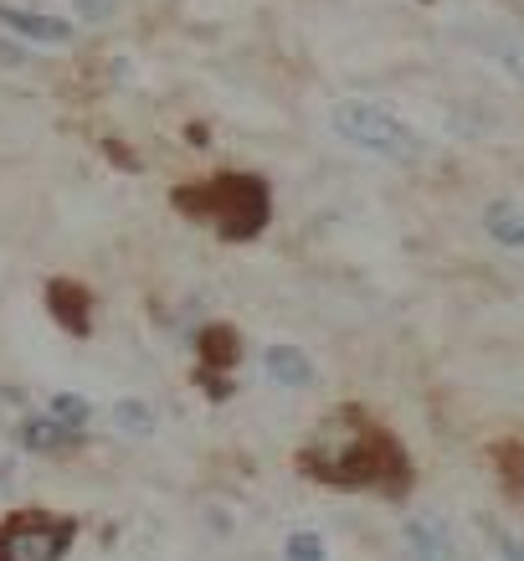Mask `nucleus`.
Wrapping results in <instances>:
<instances>
[{
  "instance_id": "f257e3e1",
  "label": "nucleus",
  "mask_w": 524,
  "mask_h": 561,
  "mask_svg": "<svg viewBox=\"0 0 524 561\" xmlns=\"http://www.w3.org/2000/svg\"><path fill=\"white\" fill-rule=\"evenodd\" d=\"M299 469L335 490H375L386 500H401L411 490V459L386 427L365 412L345 408L319 427V438L299 454Z\"/></svg>"
},
{
  "instance_id": "f03ea898",
  "label": "nucleus",
  "mask_w": 524,
  "mask_h": 561,
  "mask_svg": "<svg viewBox=\"0 0 524 561\" xmlns=\"http://www.w3.org/2000/svg\"><path fill=\"white\" fill-rule=\"evenodd\" d=\"M175 206H181L190 221H206V227H217L226 242L257 238V232L268 227V217H272L268 181H257V175H242V171L211 175V181H201V186H181V191H175Z\"/></svg>"
},
{
  "instance_id": "7ed1b4c3",
  "label": "nucleus",
  "mask_w": 524,
  "mask_h": 561,
  "mask_svg": "<svg viewBox=\"0 0 524 561\" xmlns=\"http://www.w3.org/2000/svg\"><path fill=\"white\" fill-rule=\"evenodd\" d=\"M335 135L345 145H356L365 154H381V160H396V165H417L427 154V139L401 119V114H391L386 103H371V99H345L335 103Z\"/></svg>"
},
{
  "instance_id": "20e7f679",
  "label": "nucleus",
  "mask_w": 524,
  "mask_h": 561,
  "mask_svg": "<svg viewBox=\"0 0 524 561\" xmlns=\"http://www.w3.org/2000/svg\"><path fill=\"white\" fill-rule=\"evenodd\" d=\"M68 546H72V520L16 515L11 526H0V561H62Z\"/></svg>"
},
{
  "instance_id": "39448f33",
  "label": "nucleus",
  "mask_w": 524,
  "mask_h": 561,
  "mask_svg": "<svg viewBox=\"0 0 524 561\" xmlns=\"http://www.w3.org/2000/svg\"><path fill=\"white\" fill-rule=\"evenodd\" d=\"M401 546L406 561H457V536L442 515H406Z\"/></svg>"
},
{
  "instance_id": "423d86ee",
  "label": "nucleus",
  "mask_w": 524,
  "mask_h": 561,
  "mask_svg": "<svg viewBox=\"0 0 524 561\" xmlns=\"http://www.w3.org/2000/svg\"><path fill=\"white\" fill-rule=\"evenodd\" d=\"M237 356H242L237 335L226 324H206L201 330V387L211 397H226V371L237 366Z\"/></svg>"
},
{
  "instance_id": "0eeeda50",
  "label": "nucleus",
  "mask_w": 524,
  "mask_h": 561,
  "mask_svg": "<svg viewBox=\"0 0 524 561\" xmlns=\"http://www.w3.org/2000/svg\"><path fill=\"white\" fill-rule=\"evenodd\" d=\"M0 26H5V32H16V36H26V42H47V47L72 42L68 21L47 16V11H32V5H0Z\"/></svg>"
},
{
  "instance_id": "6e6552de",
  "label": "nucleus",
  "mask_w": 524,
  "mask_h": 561,
  "mask_svg": "<svg viewBox=\"0 0 524 561\" xmlns=\"http://www.w3.org/2000/svg\"><path fill=\"white\" fill-rule=\"evenodd\" d=\"M263 376L283 391H308L314 387V360L299 345H268L263 351Z\"/></svg>"
},
{
  "instance_id": "1a4fd4ad",
  "label": "nucleus",
  "mask_w": 524,
  "mask_h": 561,
  "mask_svg": "<svg viewBox=\"0 0 524 561\" xmlns=\"http://www.w3.org/2000/svg\"><path fill=\"white\" fill-rule=\"evenodd\" d=\"M47 309H51V320L62 324V330H72V335H88V330H93V305H88V289H83V284H72V278L47 284Z\"/></svg>"
},
{
  "instance_id": "9d476101",
  "label": "nucleus",
  "mask_w": 524,
  "mask_h": 561,
  "mask_svg": "<svg viewBox=\"0 0 524 561\" xmlns=\"http://www.w3.org/2000/svg\"><path fill=\"white\" fill-rule=\"evenodd\" d=\"M474 42L484 47V57H493L499 68L524 88V36L520 32H504V26H478Z\"/></svg>"
},
{
  "instance_id": "9b49d317",
  "label": "nucleus",
  "mask_w": 524,
  "mask_h": 561,
  "mask_svg": "<svg viewBox=\"0 0 524 561\" xmlns=\"http://www.w3.org/2000/svg\"><path fill=\"white\" fill-rule=\"evenodd\" d=\"M484 232H489L499 248L520 253V248H524V206H514V202H489V206H484Z\"/></svg>"
},
{
  "instance_id": "f8f14e48",
  "label": "nucleus",
  "mask_w": 524,
  "mask_h": 561,
  "mask_svg": "<svg viewBox=\"0 0 524 561\" xmlns=\"http://www.w3.org/2000/svg\"><path fill=\"white\" fill-rule=\"evenodd\" d=\"M21 443H26L32 454H57V448L78 443V427H68L62 417H26V423H21Z\"/></svg>"
},
{
  "instance_id": "ddd939ff",
  "label": "nucleus",
  "mask_w": 524,
  "mask_h": 561,
  "mask_svg": "<svg viewBox=\"0 0 524 561\" xmlns=\"http://www.w3.org/2000/svg\"><path fill=\"white\" fill-rule=\"evenodd\" d=\"M114 427H119L124 438H150L154 427H160V412L150 408V402H139V397H124V402H114Z\"/></svg>"
},
{
  "instance_id": "4468645a",
  "label": "nucleus",
  "mask_w": 524,
  "mask_h": 561,
  "mask_svg": "<svg viewBox=\"0 0 524 561\" xmlns=\"http://www.w3.org/2000/svg\"><path fill=\"white\" fill-rule=\"evenodd\" d=\"M478 530H484V541L493 546V557L499 561H524V536L520 530H509L504 520H478Z\"/></svg>"
},
{
  "instance_id": "2eb2a0df",
  "label": "nucleus",
  "mask_w": 524,
  "mask_h": 561,
  "mask_svg": "<svg viewBox=\"0 0 524 561\" xmlns=\"http://www.w3.org/2000/svg\"><path fill=\"white\" fill-rule=\"evenodd\" d=\"M283 557L288 561H324L329 557V546H324V536H314V530H293L283 541Z\"/></svg>"
},
{
  "instance_id": "dca6fc26",
  "label": "nucleus",
  "mask_w": 524,
  "mask_h": 561,
  "mask_svg": "<svg viewBox=\"0 0 524 561\" xmlns=\"http://www.w3.org/2000/svg\"><path fill=\"white\" fill-rule=\"evenodd\" d=\"M51 417H62L68 427H83L88 423V402L83 397H72V391H57V397H51Z\"/></svg>"
},
{
  "instance_id": "f3484780",
  "label": "nucleus",
  "mask_w": 524,
  "mask_h": 561,
  "mask_svg": "<svg viewBox=\"0 0 524 561\" xmlns=\"http://www.w3.org/2000/svg\"><path fill=\"white\" fill-rule=\"evenodd\" d=\"M72 11L83 21H108L114 11H119V0H72Z\"/></svg>"
},
{
  "instance_id": "a211bd4d",
  "label": "nucleus",
  "mask_w": 524,
  "mask_h": 561,
  "mask_svg": "<svg viewBox=\"0 0 524 561\" xmlns=\"http://www.w3.org/2000/svg\"><path fill=\"white\" fill-rule=\"evenodd\" d=\"M499 463H509V479H514V490L524 494V443H514V448H499Z\"/></svg>"
}]
</instances>
